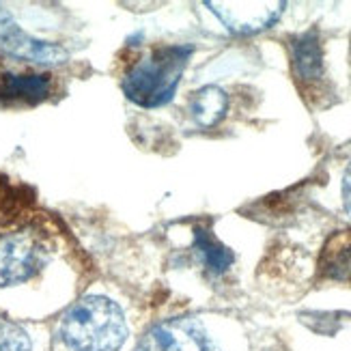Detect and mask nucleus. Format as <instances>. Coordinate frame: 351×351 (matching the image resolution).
Instances as JSON below:
<instances>
[{
  "instance_id": "13",
  "label": "nucleus",
  "mask_w": 351,
  "mask_h": 351,
  "mask_svg": "<svg viewBox=\"0 0 351 351\" xmlns=\"http://www.w3.org/2000/svg\"><path fill=\"white\" fill-rule=\"evenodd\" d=\"M343 207L347 211V216L351 218V164L343 177Z\"/></svg>"
},
{
  "instance_id": "3",
  "label": "nucleus",
  "mask_w": 351,
  "mask_h": 351,
  "mask_svg": "<svg viewBox=\"0 0 351 351\" xmlns=\"http://www.w3.org/2000/svg\"><path fill=\"white\" fill-rule=\"evenodd\" d=\"M45 241L30 231L0 235V287L28 280L45 263Z\"/></svg>"
},
{
  "instance_id": "9",
  "label": "nucleus",
  "mask_w": 351,
  "mask_h": 351,
  "mask_svg": "<svg viewBox=\"0 0 351 351\" xmlns=\"http://www.w3.org/2000/svg\"><path fill=\"white\" fill-rule=\"evenodd\" d=\"M228 108V97L218 86H203L190 99V112L194 121L203 128H213L222 121Z\"/></svg>"
},
{
  "instance_id": "2",
  "label": "nucleus",
  "mask_w": 351,
  "mask_h": 351,
  "mask_svg": "<svg viewBox=\"0 0 351 351\" xmlns=\"http://www.w3.org/2000/svg\"><path fill=\"white\" fill-rule=\"evenodd\" d=\"M192 48L188 45H164L138 60L123 80L125 95L145 108L169 104L177 90Z\"/></svg>"
},
{
  "instance_id": "12",
  "label": "nucleus",
  "mask_w": 351,
  "mask_h": 351,
  "mask_svg": "<svg viewBox=\"0 0 351 351\" xmlns=\"http://www.w3.org/2000/svg\"><path fill=\"white\" fill-rule=\"evenodd\" d=\"M0 351H30L28 334L9 319L0 317Z\"/></svg>"
},
{
  "instance_id": "4",
  "label": "nucleus",
  "mask_w": 351,
  "mask_h": 351,
  "mask_svg": "<svg viewBox=\"0 0 351 351\" xmlns=\"http://www.w3.org/2000/svg\"><path fill=\"white\" fill-rule=\"evenodd\" d=\"M138 351H218V347L194 319H169L147 330Z\"/></svg>"
},
{
  "instance_id": "11",
  "label": "nucleus",
  "mask_w": 351,
  "mask_h": 351,
  "mask_svg": "<svg viewBox=\"0 0 351 351\" xmlns=\"http://www.w3.org/2000/svg\"><path fill=\"white\" fill-rule=\"evenodd\" d=\"M326 269L337 278H351V233H341L326 246Z\"/></svg>"
},
{
  "instance_id": "5",
  "label": "nucleus",
  "mask_w": 351,
  "mask_h": 351,
  "mask_svg": "<svg viewBox=\"0 0 351 351\" xmlns=\"http://www.w3.org/2000/svg\"><path fill=\"white\" fill-rule=\"evenodd\" d=\"M218 15L220 22L237 35H252L276 24L285 11V3H269V0H243V3H205Z\"/></svg>"
},
{
  "instance_id": "8",
  "label": "nucleus",
  "mask_w": 351,
  "mask_h": 351,
  "mask_svg": "<svg viewBox=\"0 0 351 351\" xmlns=\"http://www.w3.org/2000/svg\"><path fill=\"white\" fill-rule=\"evenodd\" d=\"M50 93L48 75H7L0 84V97L7 101L37 104Z\"/></svg>"
},
{
  "instance_id": "10",
  "label": "nucleus",
  "mask_w": 351,
  "mask_h": 351,
  "mask_svg": "<svg viewBox=\"0 0 351 351\" xmlns=\"http://www.w3.org/2000/svg\"><path fill=\"white\" fill-rule=\"evenodd\" d=\"M194 235H196L198 254L203 256V263L207 265V269H211L213 274H222L233 265V261H235L233 252L226 246H222L209 231H205V228H196Z\"/></svg>"
},
{
  "instance_id": "7",
  "label": "nucleus",
  "mask_w": 351,
  "mask_h": 351,
  "mask_svg": "<svg viewBox=\"0 0 351 351\" xmlns=\"http://www.w3.org/2000/svg\"><path fill=\"white\" fill-rule=\"evenodd\" d=\"M293 71L304 82H317L324 75V54L317 33H306L293 41Z\"/></svg>"
},
{
  "instance_id": "1",
  "label": "nucleus",
  "mask_w": 351,
  "mask_h": 351,
  "mask_svg": "<svg viewBox=\"0 0 351 351\" xmlns=\"http://www.w3.org/2000/svg\"><path fill=\"white\" fill-rule=\"evenodd\" d=\"M60 337L73 351H117L128 337V328L112 300L88 295L65 313Z\"/></svg>"
},
{
  "instance_id": "6",
  "label": "nucleus",
  "mask_w": 351,
  "mask_h": 351,
  "mask_svg": "<svg viewBox=\"0 0 351 351\" xmlns=\"http://www.w3.org/2000/svg\"><path fill=\"white\" fill-rule=\"evenodd\" d=\"M0 48L11 56L30 60V63H41V65H56L67 60V52L60 45L28 35L26 30H22L15 24L9 11L3 7H0Z\"/></svg>"
}]
</instances>
